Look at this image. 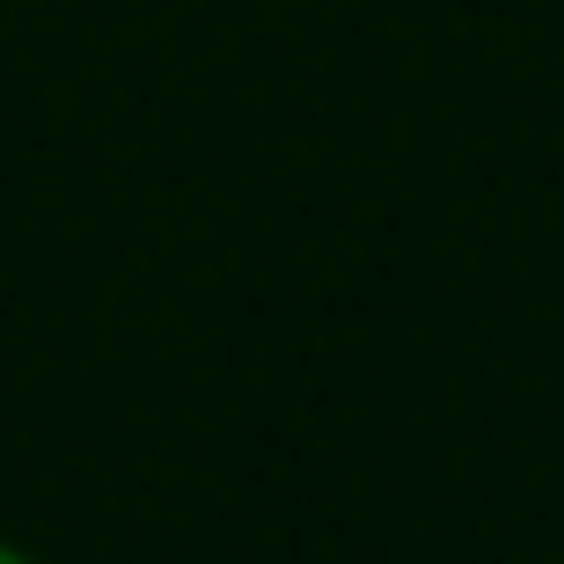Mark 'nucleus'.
Here are the masks:
<instances>
[{"label": "nucleus", "instance_id": "nucleus-1", "mask_svg": "<svg viewBox=\"0 0 564 564\" xmlns=\"http://www.w3.org/2000/svg\"><path fill=\"white\" fill-rule=\"evenodd\" d=\"M0 564H35V555H26V546H9V538H0Z\"/></svg>", "mask_w": 564, "mask_h": 564}]
</instances>
